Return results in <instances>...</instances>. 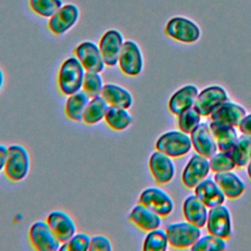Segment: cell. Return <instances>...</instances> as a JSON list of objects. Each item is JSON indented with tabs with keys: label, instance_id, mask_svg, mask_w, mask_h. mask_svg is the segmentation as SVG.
I'll use <instances>...</instances> for the list:
<instances>
[{
	"label": "cell",
	"instance_id": "6da1fadb",
	"mask_svg": "<svg viewBox=\"0 0 251 251\" xmlns=\"http://www.w3.org/2000/svg\"><path fill=\"white\" fill-rule=\"evenodd\" d=\"M85 70L75 56H72L63 61L59 68L57 83L63 95H72L82 88Z\"/></svg>",
	"mask_w": 251,
	"mask_h": 251
},
{
	"label": "cell",
	"instance_id": "7a4b0ae2",
	"mask_svg": "<svg viewBox=\"0 0 251 251\" xmlns=\"http://www.w3.org/2000/svg\"><path fill=\"white\" fill-rule=\"evenodd\" d=\"M30 167L29 154L21 144L8 146V154L4 168L6 177L14 182L23 180L28 174Z\"/></svg>",
	"mask_w": 251,
	"mask_h": 251
},
{
	"label": "cell",
	"instance_id": "3957f363",
	"mask_svg": "<svg viewBox=\"0 0 251 251\" xmlns=\"http://www.w3.org/2000/svg\"><path fill=\"white\" fill-rule=\"evenodd\" d=\"M191 138L187 133L178 130H170L163 133L156 141L155 148L166 155L177 158L185 155L191 149Z\"/></svg>",
	"mask_w": 251,
	"mask_h": 251
},
{
	"label": "cell",
	"instance_id": "277c9868",
	"mask_svg": "<svg viewBox=\"0 0 251 251\" xmlns=\"http://www.w3.org/2000/svg\"><path fill=\"white\" fill-rule=\"evenodd\" d=\"M169 244L177 249L192 246L200 237V227L189 222H180L170 224L166 226Z\"/></svg>",
	"mask_w": 251,
	"mask_h": 251
},
{
	"label": "cell",
	"instance_id": "5b68a950",
	"mask_svg": "<svg viewBox=\"0 0 251 251\" xmlns=\"http://www.w3.org/2000/svg\"><path fill=\"white\" fill-rule=\"evenodd\" d=\"M27 237L32 248L37 251H57L62 244L46 221L33 223L28 229Z\"/></svg>",
	"mask_w": 251,
	"mask_h": 251
},
{
	"label": "cell",
	"instance_id": "8992f818",
	"mask_svg": "<svg viewBox=\"0 0 251 251\" xmlns=\"http://www.w3.org/2000/svg\"><path fill=\"white\" fill-rule=\"evenodd\" d=\"M118 65L123 74L127 76H137L143 69L141 50L133 40H126L123 44Z\"/></svg>",
	"mask_w": 251,
	"mask_h": 251
},
{
	"label": "cell",
	"instance_id": "52a82bcc",
	"mask_svg": "<svg viewBox=\"0 0 251 251\" xmlns=\"http://www.w3.org/2000/svg\"><path fill=\"white\" fill-rule=\"evenodd\" d=\"M138 203L146 206L160 217L169 216L174 209V202L163 189L155 186L147 187L139 195Z\"/></svg>",
	"mask_w": 251,
	"mask_h": 251
},
{
	"label": "cell",
	"instance_id": "ba28073f",
	"mask_svg": "<svg viewBox=\"0 0 251 251\" xmlns=\"http://www.w3.org/2000/svg\"><path fill=\"white\" fill-rule=\"evenodd\" d=\"M74 54L86 72L101 73L106 66L99 46L92 41L86 40L80 42L75 48Z\"/></svg>",
	"mask_w": 251,
	"mask_h": 251
},
{
	"label": "cell",
	"instance_id": "9c48e42d",
	"mask_svg": "<svg viewBox=\"0 0 251 251\" xmlns=\"http://www.w3.org/2000/svg\"><path fill=\"white\" fill-rule=\"evenodd\" d=\"M165 33L177 41L191 43L199 38L200 29L190 20L182 17H175L167 23Z\"/></svg>",
	"mask_w": 251,
	"mask_h": 251
},
{
	"label": "cell",
	"instance_id": "30bf717a",
	"mask_svg": "<svg viewBox=\"0 0 251 251\" xmlns=\"http://www.w3.org/2000/svg\"><path fill=\"white\" fill-rule=\"evenodd\" d=\"M124 42V36L118 29L112 28L104 32L98 46L106 66L115 67L118 65Z\"/></svg>",
	"mask_w": 251,
	"mask_h": 251
},
{
	"label": "cell",
	"instance_id": "8fae6325",
	"mask_svg": "<svg viewBox=\"0 0 251 251\" xmlns=\"http://www.w3.org/2000/svg\"><path fill=\"white\" fill-rule=\"evenodd\" d=\"M227 101V94L224 88L218 85L209 86L198 93L194 102V109L201 116H209L222 103Z\"/></svg>",
	"mask_w": 251,
	"mask_h": 251
},
{
	"label": "cell",
	"instance_id": "7c38bea8",
	"mask_svg": "<svg viewBox=\"0 0 251 251\" xmlns=\"http://www.w3.org/2000/svg\"><path fill=\"white\" fill-rule=\"evenodd\" d=\"M207 229L209 233L221 238H228L231 233V221L228 209L224 205L210 208L207 218Z\"/></svg>",
	"mask_w": 251,
	"mask_h": 251
},
{
	"label": "cell",
	"instance_id": "4fadbf2b",
	"mask_svg": "<svg viewBox=\"0 0 251 251\" xmlns=\"http://www.w3.org/2000/svg\"><path fill=\"white\" fill-rule=\"evenodd\" d=\"M79 17L78 8L75 4L63 5L48 21V28L56 35H62L71 29Z\"/></svg>",
	"mask_w": 251,
	"mask_h": 251
},
{
	"label": "cell",
	"instance_id": "5bb4252c",
	"mask_svg": "<svg viewBox=\"0 0 251 251\" xmlns=\"http://www.w3.org/2000/svg\"><path fill=\"white\" fill-rule=\"evenodd\" d=\"M45 221L61 243L68 241L76 233V226L74 220L64 211L50 212Z\"/></svg>",
	"mask_w": 251,
	"mask_h": 251
},
{
	"label": "cell",
	"instance_id": "9a60e30c",
	"mask_svg": "<svg viewBox=\"0 0 251 251\" xmlns=\"http://www.w3.org/2000/svg\"><path fill=\"white\" fill-rule=\"evenodd\" d=\"M149 169L155 181L159 184L170 182L175 176V165L170 156L156 150L149 158Z\"/></svg>",
	"mask_w": 251,
	"mask_h": 251
},
{
	"label": "cell",
	"instance_id": "2e32d148",
	"mask_svg": "<svg viewBox=\"0 0 251 251\" xmlns=\"http://www.w3.org/2000/svg\"><path fill=\"white\" fill-rule=\"evenodd\" d=\"M210 171L208 158L194 154L182 173V182L188 188H194L201 180H203Z\"/></svg>",
	"mask_w": 251,
	"mask_h": 251
},
{
	"label": "cell",
	"instance_id": "e0dca14e",
	"mask_svg": "<svg viewBox=\"0 0 251 251\" xmlns=\"http://www.w3.org/2000/svg\"><path fill=\"white\" fill-rule=\"evenodd\" d=\"M190 134L192 145L198 154L211 158L217 152V143L206 124H199Z\"/></svg>",
	"mask_w": 251,
	"mask_h": 251
},
{
	"label": "cell",
	"instance_id": "ac0fdd59",
	"mask_svg": "<svg viewBox=\"0 0 251 251\" xmlns=\"http://www.w3.org/2000/svg\"><path fill=\"white\" fill-rule=\"evenodd\" d=\"M128 221L144 231L153 230L161 226V217L140 203L131 209Z\"/></svg>",
	"mask_w": 251,
	"mask_h": 251
},
{
	"label": "cell",
	"instance_id": "d6986e66",
	"mask_svg": "<svg viewBox=\"0 0 251 251\" xmlns=\"http://www.w3.org/2000/svg\"><path fill=\"white\" fill-rule=\"evenodd\" d=\"M101 96L109 106L113 107L129 109L133 104V97L130 91L126 87L113 82L104 84Z\"/></svg>",
	"mask_w": 251,
	"mask_h": 251
},
{
	"label": "cell",
	"instance_id": "ffe728a7",
	"mask_svg": "<svg viewBox=\"0 0 251 251\" xmlns=\"http://www.w3.org/2000/svg\"><path fill=\"white\" fill-rule=\"evenodd\" d=\"M195 195L209 208L222 205L225 201V194L211 177L204 178L195 186Z\"/></svg>",
	"mask_w": 251,
	"mask_h": 251
},
{
	"label": "cell",
	"instance_id": "44dd1931",
	"mask_svg": "<svg viewBox=\"0 0 251 251\" xmlns=\"http://www.w3.org/2000/svg\"><path fill=\"white\" fill-rule=\"evenodd\" d=\"M211 120L221 122L232 126H239L242 119L246 116L245 109L232 102L226 101L211 113Z\"/></svg>",
	"mask_w": 251,
	"mask_h": 251
},
{
	"label": "cell",
	"instance_id": "7402d4cb",
	"mask_svg": "<svg viewBox=\"0 0 251 251\" xmlns=\"http://www.w3.org/2000/svg\"><path fill=\"white\" fill-rule=\"evenodd\" d=\"M209 127L217 143L218 149H220V151H230L237 139V133L234 126L212 121Z\"/></svg>",
	"mask_w": 251,
	"mask_h": 251
},
{
	"label": "cell",
	"instance_id": "603a6c76",
	"mask_svg": "<svg viewBox=\"0 0 251 251\" xmlns=\"http://www.w3.org/2000/svg\"><path fill=\"white\" fill-rule=\"evenodd\" d=\"M198 95V89L194 85H185L176 91L169 100V110L178 116L184 110L192 107Z\"/></svg>",
	"mask_w": 251,
	"mask_h": 251
},
{
	"label": "cell",
	"instance_id": "cb8c5ba5",
	"mask_svg": "<svg viewBox=\"0 0 251 251\" xmlns=\"http://www.w3.org/2000/svg\"><path fill=\"white\" fill-rule=\"evenodd\" d=\"M182 210L187 222L198 227H203L206 225L208 218L207 206L196 195H190L185 199Z\"/></svg>",
	"mask_w": 251,
	"mask_h": 251
},
{
	"label": "cell",
	"instance_id": "d4e9b609",
	"mask_svg": "<svg viewBox=\"0 0 251 251\" xmlns=\"http://www.w3.org/2000/svg\"><path fill=\"white\" fill-rule=\"evenodd\" d=\"M214 180L220 186L225 196L229 199L237 198L244 192L245 185L243 181L229 171L217 173L214 176Z\"/></svg>",
	"mask_w": 251,
	"mask_h": 251
},
{
	"label": "cell",
	"instance_id": "484cf974",
	"mask_svg": "<svg viewBox=\"0 0 251 251\" xmlns=\"http://www.w3.org/2000/svg\"><path fill=\"white\" fill-rule=\"evenodd\" d=\"M89 100L90 97L82 89L69 95L65 103L66 116L74 122L82 121V116Z\"/></svg>",
	"mask_w": 251,
	"mask_h": 251
},
{
	"label": "cell",
	"instance_id": "4316f807",
	"mask_svg": "<svg viewBox=\"0 0 251 251\" xmlns=\"http://www.w3.org/2000/svg\"><path fill=\"white\" fill-rule=\"evenodd\" d=\"M109 107L110 106L101 95L90 98L84 110L82 122L88 126H93L100 123L102 120H104Z\"/></svg>",
	"mask_w": 251,
	"mask_h": 251
},
{
	"label": "cell",
	"instance_id": "83f0119b",
	"mask_svg": "<svg viewBox=\"0 0 251 251\" xmlns=\"http://www.w3.org/2000/svg\"><path fill=\"white\" fill-rule=\"evenodd\" d=\"M104 121L111 129L122 131L131 125L133 119L127 109L110 106L105 115Z\"/></svg>",
	"mask_w": 251,
	"mask_h": 251
},
{
	"label": "cell",
	"instance_id": "f1b7e54d",
	"mask_svg": "<svg viewBox=\"0 0 251 251\" xmlns=\"http://www.w3.org/2000/svg\"><path fill=\"white\" fill-rule=\"evenodd\" d=\"M236 167H243L248 164L251 158V135H240L230 150Z\"/></svg>",
	"mask_w": 251,
	"mask_h": 251
},
{
	"label": "cell",
	"instance_id": "f546056e",
	"mask_svg": "<svg viewBox=\"0 0 251 251\" xmlns=\"http://www.w3.org/2000/svg\"><path fill=\"white\" fill-rule=\"evenodd\" d=\"M168 236L166 230L155 228L148 231L144 238L142 249L144 251H165L168 248Z\"/></svg>",
	"mask_w": 251,
	"mask_h": 251
},
{
	"label": "cell",
	"instance_id": "4dcf8cb0",
	"mask_svg": "<svg viewBox=\"0 0 251 251\" xmlns=\"http://www.w3.org/2000/svg\"><path fill=\"white\" fill-rule=\"evenodd\" d=\"M62 6V0H29L30 9L44 18L52 17Z\"/></svg>",
	"mask_w": 251,
	"mask_h": 251
},
{
	"label": "cell",
	"instance_id": "1f68e13d",
	"mask_svg": "<svg viewBox=\"0 0 251 251\" xmlns=\"http://www.w3.org/2000/svg\"><path fill=\"white\" fill-rule=\"evenodd\" d=\"M103 79L100 75V73L95 72H85L83 82H82V90L90 97L100 96L103 89Z\"/></svg>",
	"mask_w": 251,
	"mask_h": 251
},
{
	"label": "cell",
	"instance_id": "d6a6232c",
	"mask_svg": "<svg viewBox=\"0 0 251 251\" xmlns=\"http://www.w3.org/2000/svg\"><path fill=\"white\" fill-rule=\"evenodd\" d=\"M177 117L178 127L185 133H191V131L200 124L201 119V115L194 109V107L184 110Z\"/></svg>",
	"mask_w": 251,
	"mask_h": 251
},
{
	"label": "cell",
	"instance_id": "836d02e7",
	"mask_svg": "<svg viewBox=\"0 0 251 251\" xmlns=\"http://www.w3.org/2000/svg\"><path fill=\"white\" fill-rule=\"evenodd\" d=\"M210 169L215 172H226L230 171L235 168V163L232 159L230 151H221L219 153H215L210 161Z\"/></svg>",
	"mask_w": 251,
	"mask_h": 251
},
{
	"label": "cell",
	"instance_id": "e575fe53",
	"mask_svg": "<svg viewBox=\"0 0 251 251\" xmlns=\"http://www.w3.org/2000/svg\"><path fill=\"white\" fill-rule=\"evenodd\" d=\"M226 249V242L224 238L213 235H205L203 237H199L196 242L191 246V250L193 251H211V250H224Z\"/></svg>",
	"mask_w": 251,
	"mask_h": 251
},
{
	"label": "cell",
	"instance_id": "d590c367",
	"mask_svg": "<svg viewBox=\"0 0 251 251\" xmlns=\"http://www.w3.org/2000/svg\"><path fill=\"white\" fill-rule=\"evenodd\" d=\"M90 244V236L86 233L79 232L73 235L68 241L61 244L62 251H87Z\"/></svg>",
	"mask_w": 251,
	"mask_h": 251
},
{
	"label": "cell",
	"instance_id": "8d00e7d4",
	"mask_svg": "<svg viewBox=\"0 0 251 251\" xmlns=\"http://www.w3.org/2000/svg\"><path fill=\"white\" fill-rule=\"evenodd\" d=\"M112 243L105 235L97 234L90 237L89 251H112Z\"/></svg>",
	"mask_w": 251,
	"mask_h": 251
},
{
	"label": "cell",
	"instance_id": "74e56055",
	"mask_svg": "<svg viewBox=\"0 0 251 251\" xmlns=\"http://www.w3.org/2000/svg\"><path fill=\"white\" fill-rule=\"evenodd\" d=\"M239 129L244 134L251 135V114L245 116L239 124Z\"/></svg>",
	"mask_w": 251,
	"mask_h": 251
},
{
	"label": "cell",
	"instance_id": "f35d334b",
	"mask_svg": "<svg viewBox=\"0 0 251 251\" xmlns=\"http://www.w3.org/2000/svg\"><path fill=\"white\" fill-rule=\"evenodd\" d=\"M7 154H8V147L4 144H0V173L5 168Z\"/></svg>",
	"mask_w": 251,
	"mask_h": 251
},
{
	"label": "cell",
	"instance_id": "ab89813d",
	"mask_svg": "<svg viewBox=\"0 0 251 251\" xmlns=\"http://www.w3.org/2000/svg\"><path fill=\"white\" fill-rule=\"evenodd\" d=\"M4 80H5V76H4L3 71H2V70H1V68H0V90H1V88L3 87Z\"/></svg>",
	"mask_w": 251,
	"mask_h": 251
},
{
	"label": "cell",
	"instance_id": "60d3db41",
	"mask_svg": "<svg viewBox=\"0 0 251 251\" xmlns=\"http://www.w3.org/2000/svg\"><path fill=\"white\" fill-rule=\"evenodd\" d=\"M247 172H248V176H249V177L251 178V158H250V160H249V162H248V167H247Z\"/></svg>",
	"mask_w": 251,
	"mask_h": 251
}]
</instances>
